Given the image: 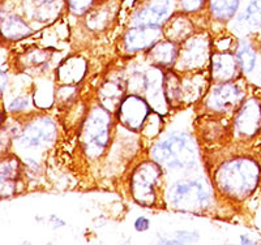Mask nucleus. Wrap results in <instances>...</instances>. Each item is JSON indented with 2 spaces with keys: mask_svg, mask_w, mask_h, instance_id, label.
<instances>
[{
  "mask_svg": "<svg viewBox=\"0 0 261 245\" xmlns=\"http://www.w3.org/2000/svg\"><path fill=\"white\" fill-rule=\"evenodd\" d=\"M218 188L235 200H244L261 183V165L253 158H237L223 163L216 172Z\"/></svg>",
  "mask_w": 261,
  "mask_h": 245,
  "instance_id": "nucleus-1",
  "label": "nucleus"
},
{
  "mask_svg": "<svg viewBox=\"0 0 261 245\" xmlns=\"http://www.w3.org/2000/svg\"><path fill=\"white\" fill-rule=\"evenodd\" d=\"M151 158L167 169H188L196 160L195 142L187 133H174L155 145Z\"/></svg>",
  "mask_w": 261,
  "mask_h": 245,
  "instance_id": "nucleus-2",
  "label": "nucleus"
},
{
  "mask_svg": "<svg viewBox=\"0 0 261 245\" xmlns=\"http://www.w3.org/2000/svg\"><path fill=\"white\" fill-rule=\"evenodd\" d=\"M110 114L106 108L93 110L85 121L81 133V141L85 153L89 157H99L105 151L110 137Z\"/></svg>",
  "mask_w": 261,
  "mask_h": 245,
  "instance_id": "nucleus-3",
  "label": "nucleus"
},
{
  "mask_svg": "<svg viewBox=\"0 0 261 245\" xmlns=\"http://www.w3.org/2000/svg\"><path fill=\"white\" fill-rule=\"evenodd\" d=\"M170 204L184 213H200L209 204V193L200 181H181L170 189Z\"/></svg>",
  "mask_w": 261,
  "mask_h": 245,
  "instance_id": "nucleus-4",
  "label": "nucleus"
},
{
  "mask_svg": "<svg viewBox=\"0 0 261 245\" xmlns=\"http://www.w3.org/2000/svg\"><path fill=\"white\" fill-rule=\"evenodd\" d=\"M160 176L161 166L157 162H144L135 170L130 179V190L137 204L143 206L154 205Z\"/></svg>",
  "mask_w": 261,
  "mask_h": 245,
  "instance_id": "nucleus-5",
  "label": "nucleus"
},
{
  "mask_svg": "<svg viewBox=\"0 0 261 245\" xmlns=\"http://www.w3.org/2000/svg\"><path fill=\"white\" fill-rule=\"evenodd\" d=\"M149 114H150L149 104L137 95H129L124 98L120 106L118 107L119 120L130 130L141 129Z\"/></svg>",
  "mask_w": 261,
  "mask_h": 245,
  "instance_id": "nucleus-6",
  "label": "nucleus"
},
{
  "mask_svg": "<svg viewBox=\"0 0 261 245\" xmlns=\"http://www.w3.org/2000/svg\"><path fill=\"white\" fill-rule=\"evenodd\" d=\"M261 129V102L251 98L243 103L235 116V130L242 137H253Z\"/></svg>",
  "mask_w": 261,
  "mask_h": 245,
  "instance_id": "nucleus-7",
  "label": "nucleus"
},
{
  "mask_svg": "<svg viewBox=\"0 0 261 245\" xmlns=\"http://www.w3.org/2000/svg\"><path fill=\"white\" fill-rule=\"evenodd\" d=\"M162 37V29L160 26H145L136 25L130 28L124 36V47L130 52L153 47Z\"/></svg>",
  "mask_w": 261,
  "mask_h": 245,
  "instance_id": "nucleus-8",
  "label": "nucleus"
},
{
  "mask_svg": "<svg viewBox=\"0 0 261 245\" xmlns=\"http://www.w3.org/2000/svg\"><path fill=\"white\" fill-rule=\"evenodd\" d=\"M244 97V90L237 84L222 83L214 88L209 97L208 104L217 111H228L241 103Z\"/></svg>",
  "mask_w": 261,
  "mask_h": 245,
  "instance_id": "nucleus-9",
  "label": "nucleus"
},
{
  "mask_svg": "<svg viewBox=\"0 0 261 245\" xmlns=\"http://www.w3.org/2000/svg\"><path fill=\"white\" fill-rule=\"evenodd\" d=\"M55 134V125L48 119H41L38 121H33L28 125L21 134L20 144L22 148H38L47 144L54 139Z\"/></svg>",
  "mask_w": 261,
  "mask_h": 245,
  "instance_id": "nucleus-10",
  "label": "nucleus"
},
{
  "mask_svg": "<svg viewBox=\"0 0 261 245\" xmlns=\"http://www.w3.org/2000/svg\"><path fill=\"white\" fill-rule=\"evenodd\" d=\"M242 71L237 57L227 52L214 53L212 58V76L218 83H230Z\"/></svg>",
  "mask_w": 261,
  "mask_h": 245,
  "instance_id": "nucleus-11",
  "label": "nucleus"
},
{
  "mask_svg": "<svg viewBox=\"0 0 261 245\" xmlns=\"http://www.w3.org/2000/svg\"><path fill=\"white\" fill-rule=\"evenodd\" d=\"M170 0H151L135 17V24L145 26H160L169 12Z\"/></svg>",
  "mask_w": 261,
  "mask_h": 245,
  "instance_id": "nucleus-12",
  "label": "nucleus"
},
{
  "mask_svg": "<svg viewBox=\"0 0 261 245\" xmlns=\"http://www.w3.org/2000/svg\"><path fill=\"white\" fill-rule=\"evenodd\" d=\"M206 43L204 39L192 38L186 42V46L181 50L180 64L188 69L199 68L205 64L206 60Z\"/></svg>",
  "mask_w": 261,
  "mask_h": 245,
  "instance_id": "nucleus-13",
  "label": "nucleus"
},
{
  "mask_svg": "<svg viewBox=\"0 0 261 245\" xmlns=\"http://www.w3.org/2000/svg\"><path fill=\"white\" fill-rule=\"evenodd\" d=\"M86 64L80 58H71L65 60L58 69V78L67 85L79 83L85 74Z\"/></svg>",
  "mask_w": 261,
  "mask_h": 245,
  "instance_id": "nucleus-14",
  "label": "nucleus"
},
{
  "mask_svg": "<svg viewBox=\"0 0 261 245\" xmlns=\"http://www.w3.org/2000/svg\"><path fill=\"white\" fill-rule=\"evenodd\" d=\"M176 57H178V48L172 41L157 42L149 51V58H150L151 63H154L160 67L172 64L175 62Z\"/></svg>",
  "mask_w": 261,
  "mask_h": 245,
  "instance_id": "nucleus-15",
  "label": "nucleus"
},
{
  "mask_svg": "<svg viewBox=\"0 0 261 245\" xmlns=\"http://www.w3.org/2000/svg\"><path fill=\"white\" fill-rule=\"evenodd\" d=\"M124 93V89L122 88L120 83L116 81H107L99 90V98L103 108H106L109 113H111L114 108L120 106L122 103V97Z\"/></svg>",
  "mask_w": 261,
  "mask_h": 245,
  "instance_id": "nucleus-16",
  "label": "nucleus"
},
{
  "mask_svg": "<svg viewBox=\"0 0 261 245\" xmlns=\"http://www.w3.org/2000/svg\"><path fill=\"white\" fill-rule=\"evenodd\" d=\"M2 34L8 39H21L30 36L32 29L20 17L11 16L7 20L2 21Z\"/></svg>",
  "mask_w": 261,
  "mask_h": 245,
  "instance_id": "nucleus-17",
  "label": "nucleus"
},
{
  "mask_svg": "<svg viewBox=\"0 0 261 245\" xmlns=\"http://www.w3.org/2000/svg\"><path fill=\"white\" fill-rule=\"evenodd\" d=\"M18 176V162L16 159H7L2 163V195H13L16 180Z\"/></svg>",
  "mask_w": 261,
  "mask_h": 245,
  "instance_id": "nucleus-18",
  "label": "nucleus"
},
{
  "mask_svg": "<svg viewBox=\"0 0 261 245\" xmlns=\"http://www.w3.org/2000/svg\"><path fill=\"white\" fill-rule=\"evenodd\" d=\"M238 22L243 25L244 29L247 28L248 32L261 28V0H252L239 16Z\"/></svg>",
  "mask_w": 261,
  "mask_h": 245,
  "instance_id": "nucleus-19",
  "label": "nucleus"
},
{
  "mask_svg": "<svg viewBox=\"0 0 261 245\" xmlns=\"http://www.w3.org/2000/svg\"><path fill=\"white\" fill-rule=\"evenodd\" d=\"M241 0H211L212 13L218 20H228L234 16Z\"/></svg>",
  "mask_w": 261,
  "mask_h": 245,
  "instance_id": "nucleus-20",
  "label": "nucleus"
},
{
  "mask_svg": "<svg viewBox=\"0 0 261 245\" xmlns=\"http://www.w3.org/2000/svg\"><path fill=\"white\" fill-rule=\"evenodd\" d=\"M237 59L239 62L242 71L248 73L252 72L256 65V51L249 44H241L237 51Z\"/></svg>",
  "mask_w": 261,
  "mask_h": 245,
  "instance_id": "nucleus-21",
  "label": "nucleus"
},
{
  "mask_svg": "<svg viewBox=\"0 0 261 245\" xmlns=\"http://www.w3.org/2000/svg\"><path fill=\"white\" fill-rule=\"evenodd\" d=\"M191 26L188 21L178 20L169 28V37L172 39H183L190 34Z\"/></svg>",
  "mask_w": 261,
  "mask_h": 245,
  "instance_id": "nucleus-22",
  "label": "nucleus"
},
{
  "mask_svg": "<svg viewBox=\"0 0 261 245\" xmlns=\"http://www.w3.org/2000/svg\"><path fill=\"white\" fill-rule=\"evenodd\" d=\"M161 121H162V118H161L158 114H149L141 129H143V132L145 133L146 136L149 137L155 136V134L160 132Z\"/></svg>",
  "mask_w": 261,
  "mask_h": 245,
  "instance_id": "nucleus-23",
  "label": "nucleus"
},
{
  "mask_svg": "<svg viewBox=\"0 0 261 245\" xmlns=\"http://www.w3.org/2000/svg\"><path fill=\"white\" fill-rule=\"evenodd\" d=\"M92 4L93 0H68L69 9L73 13H76V15H83V13H85L90 8Z\"/></svg>",
  "mask_w": 261,
  "mask_h": 245,
  "instance_id": "nucleus-24",
  "label": "nucleus"
},
{
  "mask_svg": "<svg viewBox=\"0 0 261 245\" xmlns=\"http://www.w3.org/2000/svg\"><path fill=\"white\" fill-rule=\"evenodd\" d=\"M180 3L186 11L192 12V11H197L202 6L204 0H180Z\"/></svg>",
  "mask_w": 261,
  "mask_h": 245,
  "instance_id": "nucleus-25",
  "label": "nucleus"
},
{
  "mask_svg": "<svg viewBox=\"0 0 261 245\" xmlns=\"http://www.w3.org/2000/svg\"><path fill=\"white\" fill-rule=\"evenodd\" d=\"M25 107H28V99H25V98H17L9 106V110L11 111H20V110L25 108Z\"/></svg>",
  "mask_w": 261,
  "mask_h": 245,
  "instance_id": "nucleus-26",
  "label": "nucleus"
},
{
  "mask_svg": "<svg viewBox=\"0 0 261 245\" xmlns=\"http://www.w3.org/2000/svg\"><path fill=\"white\" fill-rule=\"evenodd\" d=\"M135 228H136L137 231H145L149 228V221L146 218H144V216H140V218L136 219V222H135Z\"/></svg>",
  "mask_w": 261,
  "mask_h": 245,
  "instance_id": "nucleus-27",
  "label": "nucleus"
},
{
  "mask_svg": "<svg viewBox=\"0 0 261 245\" xmlns=\"http://www.w3.org/2000/svg\"><path fill=\"white\" fill-rule=\"evenodd\" d=\"M37 4H50L53 3L54 0H34Z\"/></svg>",
  "mask_w": 261,
  "mask_h": 245,
  "instance_id": "nucleus-28",
  "label": "nucleus"
},
{
  "mask_svg": "<svg viewBox=\"0 0 261 245\" xmlns=\"http://www.w3.org/2000/svg\"><path fill=\"white\" fill-rule=\"evenodd\" d=\"M242 242H243V244H252V242H255V241H252V240H248L247 237L242 236Z\"/></svg>",
  "mask_w": 261,
  "mask_h": 245,
  "instance_id": "nucleus-29",
  "label": "nucleus"
}]
</instances>
